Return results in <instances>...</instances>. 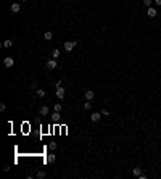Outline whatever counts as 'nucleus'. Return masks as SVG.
I'll return each instance as SVG.
<instances>
[{
    "mask_svg": "<svg viewBox=\"0 0 161 179\" xmlns=\"http://www.w3.org/2000/svg\"><path fill=\"white\" fill-rule=\"evenodd\" d=\"M76 40H68V42H64V50L66 52H71V50H74V47H76Z\"/></svg>",
    "mask_w": 161,
    "mask_h": 179,
    "instance_id": "f257e3e1",
    "label": "nucleus"
},
{
    "mask_svg": "<svg viewBox=\"0 0 161 179\" xmlns=\"http://www.w3.org/2000/svg\"><path fill=\"white\" fill-rule=\"evenodd\" d=\"M3 65H5V68H11V66L15 65V60L11 58V57H6V58L3 60Z\"/></svg>",
    "mask_w": 161,
    "mask_h": 179,
    "instance_id": "f03ea898",
    "label": "nucleus"
},
{
    "mask_svg": "<svg viewBox=\"0 0 161 179\" xmlns=\"http://www.w3.org/2000/svg\"><path fill=\"white\" fill-rule=\"evenodd\" d=\"M56 65H58V63H56V60H48L47 61V68L48 70H55V68H56Z\"/></svg>",
    "mask_w": 161,
    "mask_h": 179,
    "instance_id": "7ed1b4c3",
    "label": "nucleus"
},
{
    "mask_svg": "<svg viewBox=\"0 0 161 179\" xmlns=\"http://www.w3.org/2000/svg\"><path fill=\"white\" fill-rule=\"evenodd\" d=\"M55 94H56V97L61 98V100L64 98V89H63V87H56V92H55Z\"/></svg>",
    "mask_w": 161,
    "mask_h": 179,
    "instance_id": "20e7f679",
    "label": "nucleus"
},
{
    "mask_svg": "<svg viewBox=\"0 0 161 179\" xmlns=\"http://www.w3.org/2000/svg\"><path fill=\"white\" fill-rule=\"evenodd\" d=\"M147 15H148V16H150V18H155L156 15H158V11H156L155 8H151V6H150V8L147 10Z\"/></svg>",
    "mask_w": 161,
    "mask_h": 179,
    "instance_id": "39448f33",
    "label": "nucleus"
},
{
    "mask_svg": "<svg viewBox=\"0 0 161 179\" xmlns=\"http://www.w3.org/2000/svg\"><path fill=\"white\" fill-rule=\"evenodd\" d=\"M10 10H11V13H18L19 11V3H11V6H10Z\"/></svg>",
    "mask_w": 161,
    "mask_h": 179,
    "instance_id": "423d86ee",
    "label": "nucleus"
},
{
    "mask_svg": "<svg viewBox=\"0 0 161 179\" xmlns=\"http://www.w3.org/2000/svg\"><path fill=\"white\" fill-rule=\"evenodd\" d=\"M100 118H102V116H100V113H97V111H95V113H92V115H90V119L93 121V123H97V121H100Z\"/></svg>",
    "mask_w": 161,
    "mask_h": 179,
    "instance_id": "0eeeda50",
    "label": "nucleus"
},
{
    "mask_svg": "<svg viewBox=\"0 0 161 179\" xmlns=\"http://www.w3.org/2000/svg\"><path fill=\"white\" fill-rule=\"evenodd\" d=\"M95 97V92L93 90H86V100H92Z\"/></svg>",
    "mask_w": 161,
    "mask_h": 179,
    "instance_id": "6e6552de",
    "label": "nucleus"
},
{
    "mask_svg": "<svg viewBox=\"0 0 161 179\" xmlns=\"http://www.w3.org/2000/svg\"><path fill=\"white\" fill-rule=\"evenodd\" d=\"M39 113H40V116H47L48 115V107H40Z\"/></svg>",
    "mask_w": 161,
    "mask_h": 179,
    "instance_id": "1a4fd4ad",
    "label": "nucleus"
},
{
    "mask_svg": "<svg viewBox=\"0 0 161 179\" xmlns=\"http://www.w3.org/2000/svg\"><path fill=\"white\" fill-rule=\"evenodd\" d=\"M52 121H53V123H58L60 121V111H55V113L52 115Z\"/></svg>",
    "mask_w": 161,
    "mask_h": 179,
    "instance_id": "9d476101",
    "label": "nucleus"
},
{
    "mask_svg": "<svg viewBox=\"0 0 161 179\" xmlns=\"http://www.w3.org/2000/svg\"><path fill=\"white\" fill-rule=\"evenodd\" d=\"M43 39H47V40H52V39H53V34L50 32V31H47V32L43 34Z\"/></svg>",
    "mask_w": 161,
    "mask_h": 179,
    "instance_id": "9b49d317",
    "label": "nucleus"
},
{
    "mask_svg": "<svg viewBox=\"0 0 161 179\" xmlns=\"http://www.w3.org/2000/svg\"><path fill=\"white\" fill-rule=\"evenodd\" d=\"M36 94H37V97H45V90H43V89H37V90H36Z\"/></svg>",
    "mask_w": 161,
    "mask_h": 179,
    "instance_id": "f8f14e48",
    "label": "nucleus"
},
{
    "mask_svg": "<svg viewBox=\"0 0 161 179\" xmlns=\"http://www.w3.org/2000/svg\"><path fill=\"white\" fill-rule=\"evenodd\" d=\"M55 160H56L55 155H47V163H55Z\"/></svg>",
    "mask_w": 161,
    "mask_h": 179,
    "instance_id": "ddd939ff",
    "label": "nucleus"
},
{
    "mask_svg": "<svg viewBox=\"0 0 161 179\" xmlns=\"http://www.w3.org/2000/svg\"><path fill=\"white\" fill-rule=\"evenodd\" d=\"M11 45H13V42H11V40H10V39H6V40H5V42H3V47H5V49H10V47H11Z\"/></svg>",
    "mask_w": 161,
    "mask_h": 179,
    "instance_id": "4468645a",
    "label": "nucleus"
},
{
    "mask_svg": "<svg viewBox=\"0 0 161 179\" xmlns=\"http://www.w3.org/2000/svg\"><path fill=\"white\" fill-rule=\"evenodd\" d=\"M52 57H53V58H55V60H56V58H58V57H60V50H58V49H55V50H52Z\"/></svg>",
    "mask_w": 161,
    "mask_h": 179,
    "instance_id": "2eb2a0df",
    "label": "nucleus"
},
{
    "mask_svg": "<svg viewBox=\"0 0 161 179\" xmlns=\"http://www.w3.org/2000/svg\"><path fill=\"white\" fill-rule=\"evenodd\" d=\"M45 176H47V174H45V171H39V173L36 174V178H37V179H43Z\"/></svg>",
    "mask_w": 161,
    "mask_h": 179,
    "instance_id": "dca6fc26",
    "label": "nucleus"
},
{
    "mask_svg": "<svg viewBox=\"0 0 161 179\" xmlns=\"http://www.w3.org/2000/svg\"><path fill=\"white\" fill-rule=\"evenodd\" d=\"M132 174H134V176H140V174H142V169H140V168H134V169H132Z\"/></svg>",
    "mask_w": 161,
    "mask_h": 179,
    "instance_id": "f3484780",
    "label": "nucleus"
},
{
    "mask_svg": "<svg viewBox=\"0 0 161 179\" xmlns=\"http://www.w3.org/2000/svg\"><path fill=\"white\" fill-rule=\"evenodd\" d=\"M90 108H92L90 100H86V103H84V110H90Z\"/></svg>",
    "mask_w": 161,
    "mask_h": 179,
    "instance_id": "a211bd4d",
    "label": "nucleus"
},
{
    "mask_svg": "<svg viewBox=\"0 0 161 179\" xmlns=\"http://www.w3.org/2000/svg\"><path fill=\"white\" fill-rule=\"evenodd\" d=\"M48 148H50V150H56V142H50V144H48Z\"/></svg>",
    "mask_w": 161,
    "mask_h": 179,
    "instance_id": "6ab92c4d",
    "label": "nucleus"
},
{
    "mask_svg": "<svg viewBox=\"0 0 161 179\" xmlns=\"http://www.w3.org/2000/svg\"><path fill=\"white\" fill-rule=\"evenodd\" d=\"M55 111H61V103H55Z\"/></svg>",
    "mask_w": 161,
    "mask_h": 179,
    "instance_id": "aec40b11",
    "label": "nucleus"
},
{
    "mask_svg": "<svg viewBox=\"0 0 161 179\" xmlns=\"http://www.w3.org/2000/svg\"><path fill=\"white\" fill-rule=\"evenodd\" d=\"M143 5L150 8V6H151V0H143Z\"/></svg>",
    "mask_w": 161,
    "mask_h": 179,
    "instance_id": "412c9836",
    "label": "nucleus"
},
{
    "mask_svg": "<svg viewBox=\"0 0 161 179\" xmlns=\"http://www.w3.org/2000/svg\"><path fill=\"white\" fill-rule=\"evenodd\" d=\"M3 171H5V173H8V171H10V166H8V165H5V166H3Z\"/></svg>",
    "mask_w": 161,
    "mask_h": 179,
    "instance_id": "4be33fe9",
    "label": "nucleus"
},
{
    "mask_svg": "<svg viewBox=\"0 0 161 179\" xmlns=\"http://www.w3.org/2000/svg\"><path fill=\"white\" fill-rule=\"evenodd\" d=\"M0 111H5V103H0Z\"/></svg>",
    "mask_w": 161,
    "mask_h": 179,
    "instance_id": "5701e85b",
    "label": "nucleus"
},
{
    "mask_svg": "<svg viewBox=\"0 0 161 179\" xmlns=\"http://www.w3.org/2000/svg\"><path fill=\"white\" fill-rule=\"evenodd\" d=\"M102 115H103V116H108V115H110V111H108V110H103Z\"/></svg>",
    "mask_w": 161,
    "mask_h": 179,
    "instance_id": "b1692460",
    "label": "nucleus"
},
{
    "mask_svg": "<svg viewBox=\"0 0 161 179\" xmlns=\"http://www.w3.org/2000/svg\"><path fill=\"white\" fill-rule=\"evenodd\" d=\"M155 3H156L158 6H161V0H155Z\"/></svg>",
    "mask_w": 161,
    "mask_h": 179,
    "instance_id": "393cba45",
    "label": "nucleus"
},
{
    "mask_svg": "<svg viewBox=\"0 0 161 179\" xmlns=\"http://www.w3.org/2000/svg\"><path fill=\"white\" fill-rule=\"evenodd\" d=\"M23 2H27V0H23Z\"/></svg>",
    "mask_w": 161,
    "mask_h": 179,
    "instance_id": "a878e982",
    "label": "nucleus"
}]
</instances>
